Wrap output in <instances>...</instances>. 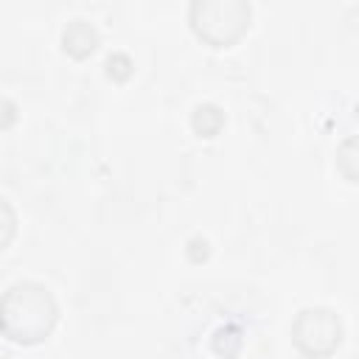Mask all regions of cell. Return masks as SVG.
Instances as JSON below:
<instances>
[{"instance_id":"cell-4","label":"cell","mask_w":359,"mask_h":359,"mask_svg":"<svg viewBox=\"0 0 359 359\" xmlns=\"http://www.w3.org/2000/svg\"><path fill=\"white\" fill-rule=\"evenodd\" d=\"M62 48L76 56V59H84L90 56L95 48H98V31L93 22L87 20H70L62 31Z\"/></svg>"},{"instance_id":"cell-3","label":"cell","mask_w":359,"mask_h":359,"mask_svg":"<svg viewBox=\"0 0 359 359\" xmlns=\"http://www.w3.org/2000/svg\"><path fill=\"white\" fill-rule=\"evenodd\" d=\"M292 342L311 359L331 356L342 342V323L331 309L309 306L292 323Z\"/></svg>"},{"instance_id":"cell-1","label":"cell","mask_w":359,"mask_h":359,"mask_svg":"<svg viewBox=\"0 0 359 359\" xmlns=\"http://www.w3.org/2000/svg\"><path fill=\"white\" fill-rule=\"evenodd\" d=\"M59 309L48 286L36 280H17L3 294V331L14 342H39L56 325Z\"/></svg>"},{"instance_id":"cell-5","label":"cell","mask_w":359,"mask_h":359,"mask_svg":"<svg viewBox=\"0 0 359 359\" xmlns=\"http://www.w3.org/2000/svg\"><path fill=\"white\" fill-rule=\"evenodd\" d=\"M222 123H224V115H222V109L216 104H199L194 109V115H191V126L202 137H213L222 129Z\"/></svg>"},{"instance_id":"cell-2","label":"cell","mask_w":359,"mask_h":359,"mask_svg":"<svg viewBox=\"0 0 359 359\" xmlns=\"http://www.w3.org/2000/svg\"><path fill=\"white\" fill-rule=\"evenodd\" d=\"M191 28L210 45H233L250 28V6L241 0H196L188 8Z\"/></svg>"},{"instance_id":"cell-6","label":"cell","mask_w":359,"mask_h":359,"mask_svg":"<svg viewBox=\"0 0 359 359\" xmlns=\"http://www.w3.org/2000/svg\"><path fill=\"white\" fill-rule=\"evenodd\" d=\"M337 168L342 171L345 180L359 182V135L348 137V140L337 149Z\"/></svg>"}]
</instances>
